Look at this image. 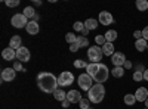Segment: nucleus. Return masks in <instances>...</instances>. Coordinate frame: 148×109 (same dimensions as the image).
<instances>
[{
	"mask_svg": "<svg viewBox=\"0 0 148 109\" xmlns=\"http://www.w3.org/2000/svg\"><path fill=\"white\" fill-rule=\"evenodd\" d=\"M67 99L70 100V103H80V100L83 99L79 90H70L67 93Z\"/></svg>",
	"mask_w": 148,
	"mask_h": 109,
	"instance_id": "obj_13",
	"label": "nucleus"
},
{
	"mask_svg": "<svg viewBox=\"0 0 148 109\" xmlns=\"http://www.w3.org/2000/svg\"><path fill=\"white\" fill-rule=\"evenodd\" d=\"M10 24L15 28H24V27H27L28 19L25 18V15H24V14H15L14 16L10 18Z\"/></svg>",
	"mask_w": 148,
	"mask_h": 109,
	"instance_id": "obj_6",
	"label": "nucleus"
},
{
	"mask_svg": "<svg viewBox=\"0 0 148 109\" xmlns=\"http://www.w3.org/2000/svg\"><path fill=\"white\" fill-rule=\"evenodd\" d=\"M148 47V41L144 40V39H139V40H135V49H136L138 52H144L147 50Z\"/></svg>",
	"mask_w": 148,
	"mask_h": 109,
	"instance_id": "obj_19",
	"label": "nucleus"
},
{
	"mask_svg": "<svg viewBox=\"0 0 148 109\" xmlns=\"http://www.w3.org/2000/svg\"><path fill=\"white\" fill-rule=\"evenodd\" d=\"M79 105H80V109H89L90 108V100L89 99H82Z\"/></svg>",
	"mask_w": 148,
	"mask_h": 109,
	"instance_id": "obj_31",
	"label": "nucleus"
},
{
	"mask_svg": "<svg viewBox=\"0 0 148 109\" xmlns=\"http://www.w3.org/2000/svg\"><path fill=\"white\" fill-rule=\"evenodd\" d=\"M89 109H93V108H89Z\"/></svg>",
	"mask_w": 148,
	"mask_h": 109,
	"instance_id": "obj_44",
	"label": "nucleus"
},
{
	"mask_svg": "<svg viewBox=\"0 0 148 109\" xmlns=\"http://www.w3.org/2000/svg\"><path fill=\"white\" fill-rule=\"evenodd\" d=\"M123 68H125V69H130L132 68V62H130V60H126L125 65H123Z\"/></svg>",
	"mask_w": 148,
	"mask_h": 109,
	"instance_id": "obj_38",
	"label": "nucleus"
},
{
	"mask_svg": "<svg viewBox=\"0 0 148 109\" xmlns=\"http://www.w3.org/2000/svg\"><path fill=\"white\" fill-rule=\"evenodd\" d=\"M135 6H136V9H138L139 12H145V10H148V2H147V0H136Z\"/></svg>",
	"mask_w": 148,
	"mask_h": 109,
	"instance_id": "obj_23",
	"label": "nucleus"
},
{
	"mask_svg": "<svg viewBox=\"0 0 148 109\" xmlns=\"http://www.w3.org/2000/svg\"><path fill=\"white\" fill-rule=\"evenodd\" d=\"M88 99L92 102V103H101L105 97V87H104V84L101 83H95L92 89L88 91Z\"/></svg>",
	"mask_w": 148,
	"mask_h": 109,
	"instance_id": "obj_2",
	"label": "nucleus"
},
{
	"mask_svg": "<svg viewBox=\"0 0 148 109\" xmlns=\"http://www.w3.org/2000/svg\"><path fill=\"white\" fill-rule=\"evenodd\" d=\"M74 83V75L71 74V72L68 71H64V72H61L59 77H58V84L61 87H67L70 86V84Z\"/></svg>",
	"mask_w": 148,
	"mask_h": 109,
	"instance_id": "obj_7",
	"label": "nucleus"
},
{
	"mask_svg": "<svg viewBox=\"0 0 148 109\" xmlns=\"http://www.w3.org/2000/svg\"><path fill=\"white\" fill-rule=\"evenodd\" d=\"M25 30H27V32L30 34V35H36L37 32L40 31V27H39V22L37 21H28V24H27V27H25Z\"/></svg>",
	"mask_w": 148,
	"mask_h": 109,
	"instance_id": "obj_14",
	"label": "nucleus"
},
{
	"mask_svg": "<svg viewBox=\"0 0 148 109\" xmlns=\"http://www.w3.org/2000/svg\"><path fill=\"white\" fill-rule=\"evenodd\" d=\"M147 50H148V47H147Z\"/></svg>",
	"mask_w": 148,
	"mask_h": 109,
	"instance_id": "obj_45",
	"label": "nucleus"
},
{
	"mask_svg": "<svg viewBox=\"0 0 148 109\" xmlns=\"http://www.w3.org/2000/svg\"><path fill=\"white\" fill-rule=\"evenodd\" d=\"M102 52H104V56H113L116 53V47H114V43H105L102 46Z\"/></svg>",
	"mask_w": 148,
	"mask_h": 109,
	"instance_id": "obj_17",
	"label": "nucleus"
},
{
	"mask_svg": "<svg viewBox=\"0 0 148 109\" xmlns=\"http://www.w3.org/2000/svg\"><path fill=\"white\" fill-rule=\"evenodd\" d=\"M104 37H105L107 43H114V40L117 39V31H116V30H108V31L104 34Z\"/></svg>",
	"mask_w": 148,
	"mask_h": 109,
	"instance_id": "obj_21",
	"label": "nucleus"
},
{
	"mask_svg": "<svg viewBox=\"0 0 148 109\" xmlns=\"http://www.w3.org/2000/svg\"><path fill=\"white\" fill-rule=\"evenodd\" d=\"M102 56H104V52H102V47L101 46H92L88 49V58L90 60V64H101L102 60Z\"/></svg>",
	"mask_w": 148,
	"mask_h": 109,
	"instance_id": "obj_3",
	"label": "nucleus"
},
{
	"mask_svg": "<svg viewBox=\"0 0 148 109\" xmlns=\"http://www.w3.org/2000/svg\"><path fill=\"white\" fill-rule=\"evenodd\" d=\"M77 84L80 86L82 90L89 91V90L92 89V86H93V78L88 74V72H84V74H80V75H79V78H77Z\"/></svg>",
	"mask_w": 148,
	"mask_h": 109,
	"instance_id": "obj_5",
	"label": "nucleus"
},
{
	"mask_svg": "<svg viewBox=\"0 0 148 109\" xmlns=\"http://www.w3.org/2000/svg\"><path fill=\"white\" fill-rule=\"evenodd\" d=\"M73 28L76 30V31H83L84 30V22H80V21H77V22H74V25H73Z\"/></svg>",
	"mask_w": 148,
	"mask_h": 109,
	"instance_id": "obj_32",
	"label": "nucleus"
},
{
	"mask_svg": "<svg viewBox=\"0 0 148 109\" xmlns=\"http://www.w3.org/2000/svg\"><path fill=\"white\" fill-rule=\"evenodd\" d=\"M142 39L148 41V25H147V27L142 30Z\"/></svg>",
	"mask_w": 148,
	"mask_h": 109,
	"instance_id": "obj_37",
	"label": "nucleus"
},
{
	"mask_svg": "<svg viewBox=\"0 0 148 109\" xmlns=\"http://www.w3.org/2000/svg\"><path fill=\"white\" fill-rule=\"evenodd\" d=\"M98 25H99V21H96V19H93V18H89V19H86V21H84V28H86V30H89V31L96 30Z\"/></svg>",
	"mask_w": 148,
	"mask_h": 109,
	"instance_id": "obj_18",
	"label": "nucleus"
},
{
	"mask_svg": "<svg viewBox=\"0 0 148 109\" xmlns=\"http://www.w3.org/2000/svg\"><path fill=\"white\" fill-rule=\"evenodd\" d=\"M30 58H31V53H30V50L27 49V47L21 46L19 49L16 50V59H18V62H21V64L28 62Z\"/></svg>",
	"mask_w": 148,
	"mask_h": 109,
	"instance_id": "obj_8",
	"label": "nucleus"
},
{
	"mask_svg": "<svg viewBox=\"0 0 148 109\" xmlns=\"http://www.w3.org/2000/svg\"><path fill=\"white\" fill-rule=\"evenodd\" d=\"M98 21H99V24H102V25H111V24L114 22V16L111 15L110 12L102 10V12H99V18H98Z\"/></svg>",
	"mask_w": 148,
	"mask_h": 109,
	"instance_id": "obj_10",
	"label": "nucleus"
},
{
	"mask_svg": "<svg viewBox=\"0 0 148 109\" xmlns=\"http://www.w3.org/2000/svg\"><path fill=\"white\" fill-rule=\"evenodd\" d=\"M37 86L45 93H55L58 90V78L51 72H40L37 77Z\"/></svg>",
	"mask_w": 148,
	"mask_h": 109,
	"instance_id": "obj_1",
	"label": "nucleus"
},
{
	"mask_svg": "<svg viewBox=\"0 0 148 109\" xmlns=\"http://www.w3.org/2000/svg\"><path fill=\"white\" fill-rule=\"evenodd\" d=\"M79 49H80V46H79L77 43H74V44H70V50H71L73 53H74V52H77Z\"/></svg>",
	"mask_w": 148,
	"mask_h": 109,
	"instance_id": "obj_35",
	"label": "nucleus"
},
{
	"mask_svg": "<svg viewBox=\"0 0 148 109\" xmlns=\"http://www.w3.org/2000/svg\"><path fill=\"white\" fill-rule=\"evenodd\" d=\"M22 14L25 15V18H27V19H28V18H31V19H33V16H36V10H34V7H33V6H27L25 9H24Z\"/></svg>",
	"mask_w": 148,
	"mask_h": 109,
	"instance_id": "obj_25",
	"label": "nucleus"
},
{
	"mask_svg": "<svg viewBox=\"0 0 148 109\" xmlns=\"http://www.w3.org/2000/svg\"><path fill=\"white\" fill-rule=\"evenodd\" d=\"M12 68H14L15 71H21V72H24V71H25V69H24V66H22V64H21V62H15Z\"/></svg>",
	"mask_w": 148,
	"mask_h": 109,
	"instance_id": "obj_34",
	"label": "nucleus"
},
{
	"mask_svg": "<svg viewBox=\"0 0 148 109\" xmlns=\"http://www.w3.org/2000/svg\"><path fill=\"white\" fill-rule=\"evenodd\" d=\"M144 80H145V81H148V68L144 71Z\"/></svg>",
	"mask_w": 148,
	"mask_h": 109,
	"instance_id": "obj_40",
	"label": "nucleus"
},
{
	"mask_svg": "<svg viewBox=\"0 0 148 109\" xmlns=\"http://www.w3.org/2000/svg\"><path fill=\"white\" fill-rule=\"evenodd\" d=\"M53 97L56 99V100H59V102H64L65 99H67V93L64 91V90H61V89H58L55 93H53Z\"/></svg>",
	"mask_w": 148,
	"mask_h": 109,
	"instance_id": "obj_24",
	"label": "nucleus"
},
{
	"mask_svg": "<svg viewBox=\"0 0 148 109\" xmlns=\"http://www.w3.org/2000/svg\"><path fill=\"white\" fill-rule=\"evenodd\" d=\"M123 102H125L127 106H133L135 103H136V97H135V94L127 93V94H125V97H123Z\"/></svg>",
	"mask_w": 148,
	"mask_h": 109,
	"instance_id": "obj_22",
	"label": "nucleus"
},
{
	"mask_svg": "<svg viewBox=\"0 0 148 109\" xmlns=\"http://www.w3.org/2000/svg\"><path fill=\"white\" fill-rule=\"evenodd\" d=\"M77 44L80 47H88L89 46V40L84 37V35H77Z\"/></svg>",
	"mask_w": 148,
	"mask_h": 109,
	"instance_id": "obj_26",
	"label": "nucleus"
},
{
	"mask_svg": "<svg viewBox=\"0 0 148 109\" xmlns=\"http://www.w3.org/2000/svg\"><path fill=\"white\" fill-rule=\"evenodd\" d=\"M70 106V100L68 99H65L64 102H62V108H68Z\"/></svg>",
	"mask_w": 148,
	"mask_h": 109,
	"instance_id": "obj_39",
	"label": "nucleus"
},
{
	"mask_svg": "<svg viewBox=\"0 0 148 109\" xmlns=\"http://www.w3.org/2000/svg\"><path fill=\"white\" fill-rule=\"evenodd\" d=\"M65 40H67V43L74 44V43H77V35H74L73 32H68V34L65 35Z\"/></svg>",
	"mask_w": 148,
	"mask_h": 109,
	"instance_id": "obj_29",
	"label": "nucleus"
},
{
	"mask_svg": "<svg viewBox=\"0 0 148 109\" xmlns=\"http://www.w3.org/2000/svg\"><path fill=\"white\" fill-rule=\"evenodd\" d=\"M133 37H135V40H139V39H142V31L136 30V31L133 32Z\"/></svg>",
	"mask_w": 148,
	"mask_h": 109,
	"instance_id": "obj_36",
	"label": "nucleus"
},
{
	"mask_svg": "<svg viewBox=\"0 0 148 109\" xmlns=\"http://www.w3.org/2000/svg\"><path fill=\"white\" fill-rule=\"evenodd\" d=\"M133 94H135V97H136V102H145L148 99V89L147 87H138Z\"/></svg>",
	"mask_w": 148,
	"mask_h": 109,
	"instance_id": "obj_12",
	"label": "nucleus"
},
{
	"mask_svg": "<svg viewBox=\"0 0 148 109\" xmlns=\"http://www.w3.org/2000/svg\"><path fill=\"white\" fill-rule=\"evenodd\" d=\"M110 74H111V71L107 68V65L99 64V66H98V69H96V72H95V75H93L92 78H93L95 83H101V84H102V83H105V81L108 80Z\"/></svg>",
	"mask_w": 148,
	"mask_h": 109,
	"instance_id": "obj_4",
	"label": "nucleus"
},
{
	"mask_svg": "<svg viewBox=\"0 0 148 109\" xmlns=\"http://www.w3.org/2000/svg\"><path fill=\"white\" fill-rule=\"evenodd\" d=\"M136 71H141V72H144V71H145L144 65H138V66H136Z\"/></svg>",
	"mask_w": 148,
	"mask_h": 109,
	"instance_id": "obj_41",
	"label": "nucleus"
},
{
	"mask_svg": "<svg viewBox=\"0 0 148 109\" xmlns=\"http://www.w3.org/2000/svg\"><path fill=\"white\" fill-rule=\"evenodd\" d=\"M144 109H147V108H144Z\"/></svg>",
	"mask_w": 148,
	"mask_h": 109,
	"instance_id": "obj_46",
	"label": "nucleus"
},
{
	"mask_svg": "<svg viewBox=\"0 0 148 109\" xmlns=\"http://www.w3.org/2000/svg\"><path fill=\"white\" fill-rule=\"evenodd\" d=\"M95 43H96V46H104L105 43H107V40H105V37H104V34H99V35H96L95 37Z\"/></svg>",
	"mask_w": 148,
	"mask_h": 109,
	"instance_id": "obj_28",
	"label": "nucleus"
},
{
	"mask_svg": "<svg viewBox=\"0 0 148 109\" xmlns=\"http://www.w3.org/2000/svg\"><path fill=\"white\" fill-rule=\"evenodd\" d=\"M125 68L123 66H114L113 69H111V75H113L114 78H121L123 75H125Z\"/></svg>",
	"mask_w": 148,
	"mask_h": 109,
	"instance_id": "obj_20",
	"label": "nucleus"
},
{
	"mask_svg": "<svg viewBox=\"0 0 148 109\" xmlns=\"http://www.w3.org/2000/svg\"><path fill=\"white\" fill-rule=\"evenodd\" d=\"M5 5L9 6V7H16V6L19 5V0H6Z\"/></svg>",
	"mask_w": 148,
	"mask_h": 109,
	"instance_id": "obj_33",
	"label": "nucleus"
},
{
	"mask_svg": "<svg viewBox=\"0 0 148 109\" xmlns=\"http://www.w3.org/2000/svg\"><path fill=\"white\" fill-rule=\"evenodd\" d=\"M144 105H145V108H147V109H148V99H147V100H145V102H144Z\"/></svg>",
	"mask_w": 148,
	"mask_h": 109,
	"instance_id": "obj_43",
	"label": "nucleus"
},
{
	"mask_svg": "<svg viewBox=\"0 0 148 109\" xmlns=\"http://www.w3.org/2000/svg\"><path fill=\"white\" fill-rule=\"evenodd\" d=\"M88 62H84V60H82V59H77V60H74V66L76 68H88Z\"/></svg>",
	"mask_w": 148,
	"mask_h": 109,
	"instance_id": "obj_30",
	"label": "nucleus"
},
{
	"mask_svg": "<svg viewBox=\"0 0 148 109\" xmlns=\"http://www.w3.org/2000/svg\"><path fill=\"white\" fill-rule=\"evenodd\" d=\"M132 78H133L135 83H141V81L144 80V72H141V71H135V72H133V75H132Z\"/></svg>",
	"mask_w": 148,
	"mask_h": 109,
	"instance_id": "obj_27",
	"label": "nucleus"
},
{
	"mask_svg": "<svg viewBox=\"0 0 148 109\" xmlns=\"http://www.w3.org/2000/svg\"><path fill=\"white\" fill-rule=\"evenodd\" d=\"M82 34H83V35H88V34H89V30H86V28H84V30L82 31Z\"/></svg>",
	"mask_w": 148,
	"mask_h": 109,
	"instance_id": "obj_42",
	"label": "nucleus"
},
{
	"mask_svg": "<svg viewBox=\"0 0 148 109\" xmlns=\"http://www.w3.org/2000/svg\"><path fill=\"white\" fill-rule=\"evenodd\" d=\"M126 55L123 53V52H116L113 56H111V62H113L114 66H123L126 62Z\"/></svg>",
	"mask_w": 148,
	"mask_h": 109,
	"instance_id": "obj_9",
	"label": "nucleus"
},
{
	"mask_svg": "<svg viewBox=\"0 0 148 109\" xmlns=\"http://www.w3.org/2000/svg\"><path fill=\"white\" fill-rule=\"evenodd\" d=\"M2 56H3L5 60H14V59H16V50L10 49V47H6L2 52Z\"/></svg>",
	"mask_w": 148,
	"mask_h": 109,
	"instance_id": "obj_16",
	"label": "nucleus"
},
{
	"mask_svg": "<svg viewBox=\"0 0 148 109\" xmlns=\"http://www.w3.org/2000/svg\"><path fill=\"white\" fill-rule=\"evenodd\" d=\"M16 77V71L14 68H5L2 69V81H6V83H10L14 81Z\"/></svg>",
	"mask_w": 148,
	"mask_h": 109,
	"instance_id": "obj_11",
	"label": "nucleus"
},
{
	"mask_svg": "<svg viewBox=\"0 0 148 109\" xmlns=\"http://www.w3.org/2000/svg\"><path fill=\"white\" fill-rule=\"evenodd\" d=\"M21 46H22V39H21V35H12V39H10V41H9V47H10V49L18 50Z\"/></svg>",
	"mask_w": 148,
	"mask_h": 109,
	"instance_id": "obj_15",
	"label": "nucleus"
}]
</instances>
